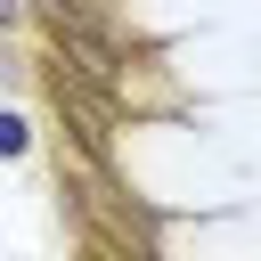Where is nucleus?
I'll return each instance as SVG.
<instances>
[{"label":"nucleus","instance_id":"nucleus-1","mask_svg":"<svg viewBox=\"0 0 261 261\" xmlns=\"http://www.w3.org/2000/svg\"><path fill=\"white\" fill-rule=\"evenodd\" d=\"M0 155H24V122L16 114H0Z\"/></svg>","mask_w":261,"mask_h":261},{"label":"nucleus","instance_id":"nucleus-2","mask_svg":"<svg viewBox=\"0 0 261 261\" xmlns=\"http://www.w3.org/2000/svg\"><path fill=\"white\" fill-rule=\"evenodd\" d=\"M8 16H16V0H0V24H8Z\"/></svg>","mask_w":261,"mask_h":261},{"label":"nucleus","instance_id":"nucleus-3","mask_svg":"<svg viewBox=\"0 0 261 261\" xmlns=\"http://www.w3.org/2000/svg\"><path fill=\"white\" fill-rule=\"evenodd\" d=\"M130 261H155V253H130Z\"/></svg>","mask_w":261,"mask_h":261}]
</instances>
